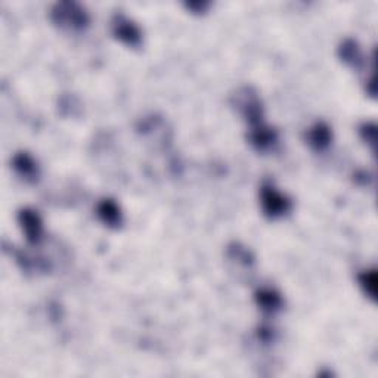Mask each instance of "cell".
<instances>
[{
	"label": "cell",
	"instance_id": "14",
	"mask_svg": "<svg viewBox=\"0 0 378 378\" xmlns=\"http://www.w3.org/2000/svg\"><path fill=\"white\" fill-rule=\"evenodd\" d=\"M361 136H362V139L366 142V143H370L371 146H374L375 143V135H377V128H375V124L374 123H365L361 126Z\"/></svg>",
	"mask_w": 378,
	"mask_h": 378
},
{
	"label": "cell",
	"instance_id": "12",
	"mask_svg": "<svg viewBox=\"0 0 378 378\" xmlns=\"http://www.w3.org/2000/svg\"><path fill=\"white\" fill-rule=\"evenodd\" d=\"M359 286L364 290V292L368 296L371 300H375L377 294V274L375 270H364L362 274L358 277Z\"/></svg>",
	"mask_w": 378,
	"mask_h": 378
},
{
	"label": "cell",
	"instance_id": "5",
	"mask_svg": "<svg viewBox=\"0 0 378 378\" xmlns=\"http://www.w3.org/2000/svg\"><path fill=\"white\" fill-rule=\"evenodd\" d=\"M18 222L30 244L37 246L43 239V222L37 212L31 208H23L18 213Z\"/></svg>",
	"mask_w": 378,
	"mask_h": 378
},
{
	"label": "cell",
	"instance_id": "11",
	"mask_svg": "<svg viewBox=\"0 0 378 378\" xmlns=\"http://www.w3.org/2000/svg\"><path fill=\"white\" fill-rule=\"evenodd\" d=\"M256 303L261 312L268 315H274L282 309L281 294L272 288H261L256 292Z\"/></svg>",
	"mask_w": 378,
	"mask_h": 378
},
{
	"label": "cell",
	"instance_id": "15",
	"mask_svg": "<svg viewBox=\"0 0 378 378\" xmlns=\"http://www.w3.org/2000/svg\"><path fill=\"white\" fill-rule=\"evenodd\" d=\"M186 6H188V9L194 10L195 14H203L210 5L208 3H203V2H195V3H188Z\"/></svg>",
	"mask_w": 378,
	"mask_h": 378
},
{
	"label": "cell",
	"instance_id": "8",
	"mask_svg": "<svg viewBox=\"0 0 378 378\" xmlns=\"http://www.w3.org/2000/svg\"><path fill=\"white\" fill-rule=\"evenodd\" d=\"M306 141L310 148L315 151L322 152L325 150H328V146L332 142V132L330 129V126L322 121L313 124L306 133Z\"/></svg>",
	"mask_w": 378,
	"mask_h": 378
},
{
	"label": "cell",
	"instance_id": "13",
	"mask_svg": "<svg viewBox=\"0 0 378 378\" xmlns=\"http://www.w3.org/2000/svg\"><path fill=\"white\" fill-rule=\"evenodd\" d=\"M229 256L235 257L237 260L243 261V263H246V265H251V263H253V260H255L247 248L241 247L238 244H234L232 247H229Z\"/></svg>",
	"mask_w": 378,
	"mask_h": 378
},
{
	"label": "cell",
	"instance_id": "1",
	"mask_svg": "<svg viewBox=\"0 0 378 378\" xmlns=\"http://www.w3.org/2000/svg\"><path fill=\"white\" fill-rule=\"evenodd\" d=\"M50 18L62 30L83 31L89 27V15L76 2H59L50 10Z\"/></svg>",
	"mask_w": 378,
	"mask_h": 378
},
{
	"label": "cell",
	"instance_id": "3",
	"mask_svg": "<svg viewBox=\"0 0 378 378\" xmlns=\"http://www.w3.org/2000/svg\"><path fill=\"white\" fill-rule=\"evenodd\" d=\"M235 105L239 110V112L243 114L246 121L250 124V128H255V126L265 123L263 105H261V101L257 97V93L251 88L241 89L235 94Z\"/></svg>",
	"mask_w": 378,
	"mask_h": 378
},
{
	"label": "cell",
	"instance_id": "2",
	"mask_svg": "<svg viewBox=\"0 0 378 378\" xmlns=\"http://www.w3.org/2000/svg\"><path fill=\"white\" fill-rule=\"evenodd\" d=\"M260 204L261 210L269 219H279L290 213L292 207L291 199L279 192L272 182H265L260 189Z\"/></svg>",
	"mask_w": 378,
	"mask_h": 378
},
{
	"label": "cell",
	"instance_id": "10",
	"mask_svg": "<svg viewBox=\"0 0 378 378\" xmlns=\"http://www.w3.org/2000/svg\"><path fill=\"white\" fill-rule=\"evenodd\" d=\"M339 57L346 66H349L355 70H359L364 67L365 59L362 49L358 45V41L353 39H346L339 48Z\"/></svg>",
	"mask_w": 378,
	"mask_h": 378
},
{
	"label": "cell",
	"instance_id": "7",
	"mask_svg": "<svg viewBox=\"0 0 378 378\" xmlns=\"http://www.w3.org/2000/svg\"><path fill=\"white\" fill-rule=\"evenodd\" d=\"M12 167L24 181H27L30 183H34L39 181V176H40L39 166H37L36 160L28 152L15 154L14 160H12Z\"/></svg>",
	"mask_w": 378,
	"mask_h": 378
},
{
	"label": "cell",
	"instance_id": "9",
	"mask_svg": "<svg viewBox=\"0 0 378 378\" xmlns=\"http://www.w3.org/2000/svg\"><path fill=\"white\" fill-rule=\"evenodd\" d=\"M98 217L102 220V223L108 228L119 229L123 225V213L120 206L114 201V199L105 198L98 204L97 208Z\"/></svg>",
	"mask_w": 378,
	"mask_h": 378
},
{
	"label": "cell",
	"instance_id": "4",
	"mask_svg": "<svg viewBox=\"0 0 378 378\" xmlns=\"http://www.w3.org/2000/svg\"><path fill=\"white\" fill-rule=\"evenodd\" d=\"M112 34L115 39H119L121 43L130 48H139L142 43V33L139 27L130 19L123 15H115L112 18Z\"/></svg>",
	"mask_w": 378,
	"mask_h": 378
},
{
	"label": "cell",
	"instance_id": "6",
	"mask_svg": "<svg viewBox=\"0 0 378 378\" xmlns=\"http://www.w3.org/2000/svg\"><path fill=\"white\" fill-rule=\"evenodd\" d=\"M248 141L257 151L266 152L274 150V146L278 143V133L277 130L269 128L266 123H261L255 126V128H250Z\"/></svg>",
	"mask_w": 378,
	"mask_h": 378
},
{
	"label": "cell",
	"instance_id": "16",
	"mask_svg": "<svg viewBox=\"0 0 378 378\" xmlns=\"http://www.w3.org/2000/svg\"><path fill=\"white\" fill-rule=\"evenodd\" d=\"M259 339H261V340L268 343L269 340L274 339V331H272L270 328H266V327L260 328L259 330Z\"/></svg>",
	"mask_w": 378,
	"mask_h": 378
}]
</instances>
